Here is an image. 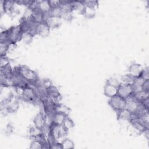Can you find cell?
<instances>
[{
    "label": "cell",
    "mask_w": 149,
    "mask_h": 149,
    "mask_svg": "<svg viewBox=\"0 0 149 149\" xmlns=\"http://www.w3.org/2000/svg\"><path fill=\"white\" fill-rule=\"evenodd\" d=\"M13 71L19 73L22 78L27 81L31 86H33L40 79L36 72L25 65L16 66L13 69Z\"/></svg>",
    "instance_id": "6da1fadb"
},
{
    "label": "cell",
    "mask_w": 149,
    "mask_h": 149,
    "mask_svg": "<svg viewBox=\"0 0 149 149\" xmlns=\"http://www.w3.org/2000/svg\"><path fill=\"white\" fill-rule=\"evenodd\" d=\"M8 34V41L11 44H16V42L22 41L23 33L20 25L12 26L7 29Z\"/></svg>",
    "instance_id": "7a4b0ae2"
},
{
    "label": "cell",
    "mask_w": 149,
    "mask_h": 149,
    "mask_svg": "<svg viewBox=\"0 0 149 149\" xmlns=\"http://www.w3.org/2000/svg\"><path fill=\"white\" fill-rule=\"evenodd\" d=\"M108 104L116 112L126 108V100L119 95L109 98Z\"/></svg>",
    "instance_id": "3957f363"
},
{
    "label": "cell",
    "mask_w": 149,
    "mask_h": 149,
    "mask_svg": "<svg viewBox=\"0 0 149 149\" xmlns=\"http://www.w3.org/2000/svg\"><path fill=\"white\" fill-rule=\"evenodd\" d=\"M20 97L29 102H35L37 99H39L36 89L31 85H29L23 89Z\"/></svg>",
    "instance_id": "277c9868"
},
{
    "label": "cell",
    "mask_w": 149,
    "mask_h": 149,
    "mask_svg": "<svg viewBox=\"0 0 149 149\" xmlns=\"http://www.w3.org/2000/svg\"><path fill=\"white\" fill-rule=\"evenodd\" d=\"M134 93L132 84L121 82L118 87V95L126 99L133 95Z\"/></svg>",
    "instance_id": "5b68a950"
},
{
    "label": "cell",
    "mask_w": 149,
    "mask_h": 149,
    "mask_svg": "<svg viewBox=\"0 0 149 149\" xmlns=\"http://www.w3.org/2000/svg\"><path fill=\"white\" fill-rule=\"evenodd\" d=\"M34 126L38 130H42L47 125L45 114L42 112L37 113L33 120Z\"/></svg>",
    "instance_id": "8992f818"
},
{
    "label": "cell",
    "mask_w": 149,
    "mask_h": 149,
    "mask_svg": "<svg viewBox=\"0 0 149 149\" xmlns=\"http://www.w3.org/2000/svg\"><path fill=\"white\" fill-rule=\"evenodd\" d=\"M66 116L68 115L63 113L60 112H55L50 117H48L50 121L49 125H54L56 126L62 125Z\"/></svg>",
    "instance_id": "52a82bcc"
},
{
    "label": "cell",
    "mask_w": 149,
    "mask_h": 149,
    "mask_svg": "<svg viewBox=\"0 0 149 149\" xmlns=\"http://www.w3.org/2000/svg\"><path fill=\"white\" fill-rule=\"evenodd\" d=\"M50 29V27L45 22H39L36 29V35H39L42 37H46L49 35Z\"/></svg>",
    "instance_id": "ba28073f"
},
{
    "label": "cell",
    "mask_w": 149,
    "mask_h": 149,
    "mask_svg": "<svg viewBox=\"0 0 149 149\" xmlns=\"http://www.w3.org/2000/svg\"><path fill=\"white\" fill-rule=\"evenodd\" d=\"M46 92L47 97L56 102H58V101L61 98V95L59 91L56 87L52 84L47 88Z\"/></svg>",
    "instance_id": "9c48e42d"
},
{
    "label": "cell",
    "mask_w": 149,
    "mask_h": 149,
    "mask_svg": "<svg viewBox=\"0 0 149 149\" xmlns=\"http://www.w3.org/2000/svg\"><path fill=\"white\" fill-rule=\"evenodd\" d=\"M143 69V68L140 64L137 63H133L129 67L128 73L133 76V77H136L141 74Z\"/></svg>",
    "instance_id": "30bf717a"
},
{
    "label": "cell",
    "mask_w": 149,
    "mask_h": 149,
    "mask_svg": "<svg viewBox=\"0 0 149 149\" xmlns=\"http://www.w3.org/2000/svg\"><path fill=\"white\" fill-rule=\"evenodd\" d=\"M104 94L108 98H111L118 94V87L105 83L104 87Z\"/></svg>",
    "instance_id": "8fae6325"
},
{
    "label": "cell",
    "mask_w": 149,
    "mask_h": 149,
    "mask_svg": "<svg viewBox=\"0 0 149 149\" xmlns=\"http://www.w3.org/2000/svg\"><path fill=\"white\" fill-rule=\"evenodd\" d=\"M15 3V1H3L1 2V8L2 11L4 13L11 14L14 11V4ZM1 11V13H2Z\"/></svg>",
    "instance_id": "7c38bea8"
},
{
    "label": "cell",
    "mask_w": 149,
    "mask_h": 149,
    "mask_svg": "<svg viewBox=\"0 0 149 149\" xmlns=\"http://www.w3.org/2000/svg\"><path fill=\"white\" fill-rule=\"evenodd\" d=\"M116 115L118 119L129 122L131 119L132 112L126 108L116 112Z\"/></svg>",
    "instance_id": "4fadbf2b"
},
{
    "label": "cell",
    "mask_w": 149,
    "mask_h": 149,
    "mask_svg": "<svg viewBox=\"0 0 149 149\" xmlns=\"http://www.w3.org/2000/svg\"><path fill=\"white\" fill-rule=\"evenodd\" d=\"M61 17H55V16H49L45 21V22L48 26L51 28H56L58 27L61 23Z\"/></svg>",
    "instance_id": "5bb4252c"
},
{
    "label": "cell",
    "mask_w": 149,
    "mask_h": 149,
    "mask_svg": "<svg viewBox=\"0 0 149 149\" xmlns=\"http://www.w3.org/2000/svg\"><path fill=\"white\" fill-rule=\"evenodd\" d=\"M37 8L43 13H49L51 8L48 1H37Z\"/></svg>",
    "instance_id": "9a60e30c"
},
{
    "label": "cell",
    "mask_w": 149,
    "mask_h": 149,
    "mask_svg": "<svg viewBox=\"0 0 149 149\" xmlns=\"http://www.w3.org/2000/svg\"><path fill=\"white\" fill-rule=\"evenodd\" d=\"M1 68V77L6 79H11L13 74V69L10 65Z\"/></svg>",
    "instance_id": "2e32d148"
},
{
    "label": "cell",
    "mask_w": 149,
    "mask_h": 149,
    "mask_svg": "<svg viewBox=\"0 0 149 149\" xmlns=\"http://www.w3.org/2000/svg\"><path fill=\"white\" fill-rule=\"evenodd\" d=\"M71 5L73 11L76 10L81 14H84L86 10V7L81 1H71Z\"/></svg>",
    "instance_id": "e0dca14e"
},
{
    "label": "cell",
    "mask_w": 149,
    "mask_h": 149,
    "mask_svg": "<svg viewBox=\"0 0 149 149\" xmlns=\"http://www.w3.org/2000/svg\"><path fill=\"white\" fill-rule=\"evenodd\" d=\"M19 108V103L17 100L10 101L7 105L5 110L9 113L16 112Z\"/></svg>",
    "instance_id": "ac0fdd59"
},
{
    "label": "cell",
    "mask_w": 149,
    "mask_h": 149,
    "mask_svg": "<svg viewBox=\"0 0 149 149\" xmlns=\"http://www.w3.org/2000/svg\"><path fill=\"white\" fill-rule=\"evenodd\" d=\"M134 97L139 102H141L145 99L149 98V92L144 90H140L133 94Z\"/></svg>",
    "instance_id": "d6986e66"
},
{
    "label": "cell",
    "mask_w": 149,
    "mask_h": 149,
    "mask_svg": "<svg viewBox=\"0 0 149 149\" xmlns=\"http://www.w3.org/2000/svg\"><path fill=\"white\" fill-rule=\"evenodd\" d=\"M11 44L9 41L0 42V56L6 55Z\"/></svg>",
    "instance_id": "ffe728a7"
},
{
    "label": "cell",
    "mask_w": 149,
    "mask_h": 149,
    "mask_svg": "<svg viewBox=\"0 0 149 149\" xmlns=\"http://www.w3.org/2000/svg\"><path fill=\"white\" fill-rule=\"evenodd\" d=\"M61 143L62 149H73L74 148V142L69 138L64 139Z\"/></svg>",
    "instance_id": "44dd1931"
},
{
    "label": "cell",
    "mask_w": 149,
    "mask_h": 149,
    "mask_svg": "<svg viewBox=\"0 0 149 149\" xmlns=\"http://www.w3.org/2000/svg\"><path fill=\"white\" fill-rule=\"evenodd\" d=\"M62 125L65 129H66L67 131H69L74 126V123L73 120L68 115L65 119Z\"/></svg>",
    "instance_id": "7402d4cb"
},
{
    "label": "cell",
    "mask_w": 149,
    "mask_h": 149,
    "mask_svg": "<svg viewBox=\"0 0 149 149\" xmlns=\"http://www.w3.org/2000/svg\"><path fill=\"white\" fill-rule=\"evenodd\" d=\"M86 8L95 10L98 7V2L97 1H81Z\"/></svg>",
    "instance_id": "603a6c76"
},
{
    "label": "cell",
    "mask_w": 149,
    "mask_h": 149,
    "mask_svg": "<svg viewBox=\"0 0 149 149\" xmlns=\"http://www.w3.org/2000/svg\"><path fill=\"white\" fill-rule=\"evenodd\" d=\"M69 111H70L69 108L65 105H63L59 102H58L56 104V108H55V112H60L68 115V113L69 112Z\"/></svg>",
    "instance_id": "cb8c5ba5"
},
{
    "label": "cell",
    "mask_w": 149,
    "mask_h": 149,
    "mask_svg": "<svg viewBox=\"0 0 149 149\" xmlns=\"http://www.w3.org/2000/svg\"><path fill=\"white\" fill-rule=\"evenodd\" d=\"M33 37L34 36L30 33H24L23 34L22 41L26 44H30L32 41Z\"/></svg>",
    "instance_id": "d4e9b609"
},
{
    "label": "cell",
    "mask_w": 149,
    "mask_h": 149,
    "mask_svg": "<svg viewBox=\"0 0 149 149\" xmlns=\"http://www.w3.org/2000/svg\"><path fill=\"white\" fill-rule=\"evenodd\" d=\"M120 83L121 82H120L118 79H116V77H113L109 78L106 81V83H108L109 84L113 86L116 87H118L120 85Z\"/></svg>",
    "instance_id": "484cf974"
},
{
    "label": "cell",
    "mask_w": 149,
    "mask_h": 149,
    "mask_svg": "<svg viewBox=\"0 0 149 149\" xmlns=\"http://www.w3.org/2000/svg\"><path fill=\"white\" fill-rule=\"evenodd\" d=\"M134 78H135L134 77H133V76L127 73L126 74H125L122 77V82L125 83H127V84H132Z\"/></svg>",
    "instance_id": "4316f807"
},
{
    "label": "cell",
    "mask_w": 149,
    "mask_h": 149,
    "mask_svg": "<svg viewBox=\"0 0 149 149\" xmlns=\"http://www.w3.org/2000/svg\"><path fill=\"white\" fill-rule=\"evenodd\" d=\"M10 65V61L6 56H0V68H3Z\"/></svg>",
    "instance_id": "83f0119b"
},
{
    "label": "cell",
    "mask_w": 149,
    "mask_h": 149,
    "mask_svg": "<svg viewBox=\"0 0 149 149\" xmlns=\"http://www.w3.org/2000/svg\"><path fill=\"white\" fill-rule=\"evenodd\" d=\"M148 68L147 67L146 68H143L141 74L140 75L141 77H143L144 80H149V71Z\"/></svg>",
    "instance_id": "f1b7e54d"
},
{
    "label": "cell",
    "mask_w": 149,
    "mask_h": 149,
    "mask_svg": "<svg viewBox=\"0 0 149 149\" xmlns=\"http://www.w3.org/2000/svg\"><path fill=\"white\" fill-rule=\"evenodd\" d=\"M48 2H49V4L51 9H52V8H55L60 6L61 1L51 0V1H48Z\"/></svg>",
    "instance_id": "f546056e"
},
{
    "label": "cell",
    "mask_w": 149,
    "mask_h": 149,
    "mask_svg": "<svg viewBox=\"0 0 149 149\" xmlns=\"http://www.w3.org/2000/svg\"><path fill=\"white\" fill-rule=\"evenodd\" d=\"M142 90L149 92V80H146L143 83Z\"/></svg>",
    "instance_id": "4dcf8cb0"
},
{
    "label": "cell",
    "mask_w": 149,
    "mask_h": 149,
    "mask_svg": "<svg viewBox=\"0 0 149 149\" xmlns=\"http://www.w3.org/2000/svg\"><path fill=\"white\" fill-rule=\"evenodd\" d=\"M50 148H54V149H62L61 143H59L58 141H55L54 143H52L51 146Z\"/></svg>",
    "instance_id": "1f68e13d"
},
{
    "label": "cell",
    "mask_w": 149,
    "mask_h": 149,
    "mask_svg": "<svg viewBox=\"0 0 149 149\" xmlns=\"http://www.w3.org/2000/svg\"><path fill=\"white\" fill-rule=\"evenodd\" d=\"M143 133L144 134V137L147 139L148 140L149 139V132H148V129H146L143 132Z\"/></svg>",
    "instance_id": "d6a6232c"
}]
</instances>
